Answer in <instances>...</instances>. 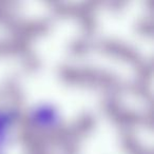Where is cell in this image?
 Masks as SVG:
<instances>
[{
  "label": "cell",
  "mask_w": 154,
  "mask_h": 154,
  "mask_svg": "<svg viewBox=\"0 0 154 154\" xmlns=\"http://www.w3.org/2000/svg\"><path fill=\"white\" fill-rule=\"evenodd\" d=\"M15 117L10 111L0 110V153L5 150V146L12 134Z\"/></svg>",
  "instance_id": "1"
},
{
  "label": "cell",
  "mask_w": 154,
  "mask_h": 154,
  "mask_svg": "<svg viewBox=\"0 0 154 154\" xmlns=\"http://www.w3.org/2000/svg\"><path fill=\"white\" fill-rule=\"evenodd\" d=\"M56 116L54 115V113L52 111H48V109H41L40 113H39V115L37 116V119L39 120V122H41V125H45V126H47V125L49 124H52L53 122V120L55 119Z\"/></svg>",
  "instance_id": "2"
}]
</instances>
